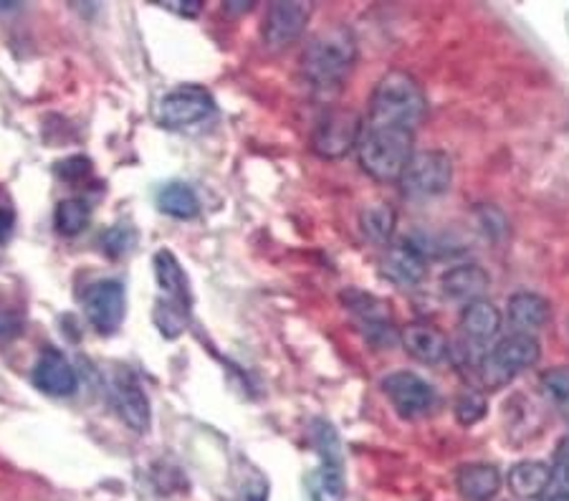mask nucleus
<instances>
[{
	"label": "nucleus",
	"mask_w": 569,
	"mask_h": 501,
	"mask_svg": "<svg viewBox=\"0 0 569 501\" xmlns=\"http://www.w3.org/2000/svg\"><path fill=\"white\" fill-rule=\"evenodd\" d=\"M549 499L569 501V453L559 455L552 467V479H549Z\"/></svg>",
	"instance_id": "obj_28"
},
{
	"label": "nucleus",
	"mask_w": 569,
	"mask_h": 501,
	"mask_svg": "<svg viewBox=\"0 0 569 501\" xmlns=\"http://www.w3.org/2000/svg\"><path fill=\"white\" fill-rule=\"evenodd\" d=\"M412 142H416V132L365 122L362 137L357 142V160H360L367 176H372L375 180L400 182L408 162L416 154Z\"/></svg>",
	"instance_id": "obj_3"
},
{
	"label": "nucleus",
	"mask_w": 569,
	"mask_h": 501,
	"mask_svg": "<svg viewBox=\"0 0 569 501\" xmlns=\"http://www.w3.org/2000/svg\"><path fill=\"white\" fill-rule=\"evenodd\" d=\"M385 395L390 398L392 408L398 410L402 418H418L426 415L430 408L436 405V390L428 380H423L416 372H392L382 380Z\"/></svg>",
	"instance_id": "obj_10"
},
{
	"label": "nucleus",
	"mask_w": 569,
	"mask_h": 501,
	"mask_svg": "<svg viewBox=\"0 0 569 501\" xmlns=\"http://www.w3.org/2000/svg\"><path fill=\"white\" fill-rule=\"evenodd\" d=\"M541 388H545V393L557 400V403L569 400V364L545 372V375H541Z\"/></svg>",
	"instance_id": "obj_26"
},
{
	"label": "nucleus",
	"mask_w": 569,
	"mask_h": 501,
	"mask_svg": "<svg viewBox=\"0 0 569 501\" xmlns=\"http://www.w3.org/2000/svg\"><path fill=\"white\" fill-rule=\"evenodd\" d=\"M362 130V117L352 109H329L311 132V150L325 160H339L357 150Z\"/></svg>",
	"instance_id": "obj_6"
},
{
	"label": "nucleus",
	"mask_w": 569,
	"mask_h": 501,
	"mask_svg": "<svg viewBox=\"0 0 569 501\" xmlns=\"http://www.w3.org/2000/svg\"><path fill=\"white\" fill-rule=\"evenodd\" d=\"M13 228H16V213L8 206H0V246L11 239Z\"/></svg>",
	"instance_id": "obj_32"
},
{
	"label": "nucleus",
	"mask_w": 569,
	"mask_h": 501,
	"mask_svg": "<svg viewBox=\"0 0 569 501\" xmlns=\"http://www.w3.org/2000/svg\"><path fill=\"white\" fill-rule=\"evenodd\" d=\"M461 327L468 340L486 342L491 337H497L501 330V312L499 307L489 302V299H479V302L466 304L461 314Z\"/></svg>",
	"instance_id": "obj_21"
},
{
	"label": "nucleus",
	"mask_w": 569,
	"mask_h": 501,
	"mask_svg": "<svg viewBox=\"0 0 569 501\" xmlns=\"http://www.w3.org/2000/svg\"><path fill=\"white\" fill-rule=\"evenodd\" d=\"M89 170H91V166H89L87 158H69L67 162H61L59 176L67 178V180H79V178L89 176Z\"/></svg>",
	"instance_id": "obj_30"
},
{
	"label": "nucleus",
	"mask_w": 569,
	"mask_h": 501,
	"mask_svg": "<svg viewBox=\"0 0 569 501\" xmlns=\"http://www.w3.org/2000/svg\"><path fill=\"white\" fill-rule=\"evenodd\" d=\"M112 395L117 413L137 433H144L152 423L150 398H147L142 382L130 370H119L112 382Z\"/></svg>",
	"instance_id": "obj_13"
},
{
	"label": "nucleus",
	"mask_w": 569,
	"mask_h": 501,
	"mask_svg": "<svg viewBox=\"0 0 569 501\" xmlns=\"http://www.w3.org/2000/svg\"><path fill=\"white\" fill-rule=\"evenodd\" d=\"M168 8L186 18H196L200 11H203V3H200V0H170Z\"/></svg>",
	"instance_id": "obj_31"
},
{
	"label": "nucleus",
	"mask_w": 569,
	"mask_h": 501,
	"mask_svg": "<svg viewBox=\"0 0 569 501\" xmlns=\"http://www.w3.org/2000/svg\"><path fill=\"white\" fill-rule=\"evenodd\" d=\"M489 284H491L489 273H486L479 263H463V267L448 269L443 273V281H440L443 294L448 299H453V302H463V304L483 299Z\"/></svg>",
	"instance_id": "obj_17"
},
{
	"label": "nucleus",
	"mask_w": 569,
	"mask_h": 501,
	"mask_svg": "<svg viewBox=\"0 0 569 501\" xmlns=\"http://www.w3.org/2000/svg\"><path fill=\"white\" fill-rule=\"evenodd\" d=\"M216 114V99L206 87L186 84L168 91L158 104V122L164 130H190Z\"/></svg>",
	"instance_id": "obj_5"
},
{
	"label": "nucleus",
	"mask_w": 569,
	"mask_h": 501,
	"mask_svg": "<svg viewBox=\"0 0 569 501\" xmlns=\"http://www.w3.org/2000/svg\"><path fill=\"white\" fill-rule=\"evenodd\" d=\"M400 342L410 358L426 364H438L451 354V342L448 337L433 324L426 322H412L400 334Z\"/></svg>",
	"instance_id": "obj_15"
},
{
	"label": "nucleus",
	"mask_w": 569,
	"mask_h": 501,
	"mask_svg": "<svg viewBox=\"0 0 569 501\" xmlns=\"http://www.w3.org/2000/svg\"><path fill=\"white\" fill-rule=\"evenodd\" d=\"M549 479H552V467L545 461H521L509 471V489L519 499H537L547 494Z\"/></svg>",
	"instance_id": "obj_20"
},
{
	"label": "nucleus",
	"mask_w": 569,
	"mask_h": 501,
	"mask_svg": "<svg viewBox=\"0 0 569 501\" xmlns=\"http://www.w3.org/2000/svg\"><path fill=\"white\" fill-rule=\"evenodd\" d=\"M311 16L309 3H271L263 18V41L271 51H283L297 43Z\"/></svg>",
	"instance_id": "obj_11"
},
{
	"label": "nucleus",
	"mask_w": 569,
	"mask_h": 501,
	"mask_svg": "<svg viewBox=\"0 0 569 501\" xmlns=\"http://www.w3.org/2000/svg\"><path fill=\"white\" fill-rule=\"evenodd\" d=\"M84 314L89 319V324L94 327L99 334H114L119 327L124 322V312H127V297H124V287L114 279H102L89 284L84 297Z\"/></svg>",
	"instance_id": "obj_9"
},
{
	"label": "nucleus",
	"mask_w": 569,
	"mask_h": 501,
	"mask_svg": "<svg viewBox=\"0 0 569 501\" xmlns=\"http://www.w3.org/2000/svg\"><path fill=\"white\" fill-rule=\"evenodd\" d=\"M395 226H398V216H395L388 203H372L360 213V228L365 239H370L372 243H390Z\"/></svg>",
	"instance_id": "obj_23"
},
{
	"label": "nucleus",
	"mask_w": 569,
	"mask_h": 501,
	"mask_svg": "<svg viewBox=\"0 0 569 501\" xmlns=\"http://www.w3.org/2000/svg\"><path fill=\"white\" fill-rule=\"evenodd\" d=\"M453 182V160L440 150H423L412 154L400 186L410 198H436L443 196Z\"/></svg>",
	"instance_id": "obj_7"
},
{
	"label": "nucleus",
	"mask_w": 569,
	"mask_h": 501,
	"mask_svg": "<svg viewBox=\"0 0 569 501\" xmlns=\"http://www.w3.org/2000/svg\"><path fill=\"white\" fill-rule=\"evenodd\" d=\"M382 273L400 289H412L426 279L428 261L420 246L412 241L392 243L382 259Z\"/></svg>",
	"instance_id": "obj_14"
},
{
	"label": "nucleus",
	"mask_w": 569,
	"mask_h": 501,
	"mask_svg": "<svg viewBox=\"0 0 569 501\" xmlns=\"http://www.w3.org/2000/svg\"><path fill=\"white\" fill-rule=\"evenodd\" d=\"M357 61V39L347 26H332V29L319 31L307 43L305 57H301V71L315 89L329 91L342 87L350 77Z\"/></svg>",
	"instance_id": "obj_2"
},
{
	"label": "nucleus",
	"mask_w": 569,
	"mask_h": 501,
	"mask_svg": "<svg viewBox=\"0 0 569 501\" xmlns=\"http://www.w3.org/2000/svg\"><path fill=\"white\" fill-rule=\"evenodd\" d=\"M315 443L321 453V467L309 481L311 501H342L345 499V471L342 451L335 428L319 421L315 425Z\"/></svg>",
	"instance_id": "obj_8"
},
{
	"label": "nucleus",
	"mask_w": 569,
	"mask_h": 501,
	"mask_svg": "<svg viewBox=\"0 0 569 501\" xmlns=\"http://www.w3.org/2000/svg\"><path fill=\"white\" fill-rule=\"evenodd\" d=\"M486 415V398L476 390H466V393L458 395L456 400V418L461 425H473L479 423Z\"/></svg>",
	"instance_id": "obj_25"
},
{
	"label": "nucleus",
	"mask_w": 569,
	"mask_h": 501,
	"mask_svg": "<svg viewBox=\"0 0 569 501\" xmlns=\"http://www.w3.org/2000/svg\"><path fill=\"white\" fill-rule=\"evenodd\" d=\"M228 8H231V11H251L253 3H241V0H233V3H228Z\"/></svg>",
	"instance_id": "obj_33"
},
{
	"label": "nucleus",
	"mask_w": 569,
	"mask_h": 501,
	"mask_svg": "<svg viewBox=\"0 0 569 501\" xmlns=\"http://www.w3.org/2000/svg\"><path fill=\"white\" fill-rule=\"evenodd\" d=\"M21 332H23L21 317H16L11 312H0V344H8L11 340H16Z\"/></svg>",
	"instance_id": "obj_29"
},
{
	"label": "nucleus",
	"mask_w": 569,
	"mask_h": 501,
	"mask_svg": "<svg viewBox=\"0 0 569 501\" xmlns=\"http://www.w3.org/2000/svg\"><path fill=\"white\" fill-rule=\"evenodd\" d=\"M539 358H541V348L537 337L513 332L509 337H503L497 348L486 354L479 368V375L486 388L497 390L503 385V382H509L513 375H517V372L535 368Z\"/></svg>",
	"instance_id": "obj_4"
},
{
	"label": "nucleus",
	"mask_w": 569,
	"mask_h": 501,
	"mask_svg": "<svg viewBox=\"0 0 569 501\" xmlns=\"http://www.w3.org/2000/svg\"><path fill=\"white\" fill-rule=\"evenodd\" d=\"M132 243H134V233L130 226H112L102 236V249L109 253V257H122V253L132 249Z\"/></svg>",
	"instance_id": "obj_27"
},
{
	"label": "nucleus",
	"mask_w": 569,
	"mask_h": 501,
	"mask_svg": "<svg viewBox=\"0 0 569 501\" xmlns=\"http://www.w3.org/2000/svg\"><path fill=\"white\" fill-rule=\"evenodd\" d=\"M158 208L164 216L178 218V221H190L200 211V200L188 182L176 180L158 190Z\"/></svg>",
	"instance_id": "obj_22"
},
{
	"label": "nucleus",
	"mask_w": 569,
	"mask_h": 501,
	"mask_svg": "<svg viewBox=\"0 0 569 501\" xmlns=\"http://www.w3.org/2000/svg\"><path fill=\"white\" fill-rule=\"evenodd\" d=\"M549 317H552V307L535 291H517L509 299V322L513 332L537 334L539 330H545Z\"/></svg>",
	"instance_id": "obj_18"
},
{
	"label": "nucleus",
	"mask_w": 569,
	"mask_h": 501,
	"mask_svg": "<svg viewBox=\"0 0 569 501\" xmlns=\"http://www.w3.org/2000/svg\"><path fill=\"white\" fill-rule=\"evenodd\" d=\"M91 221V208L87 200L81 198H69L61 200L57 206V213H53V223H57V231L61 236H79Z\"/></svg>",
	"instance_id": "obj_24"
},
{
	"label": "nucleus",
	"mask_w": 569,
	"mask_h": 501,
	"mask_svg": "<svg viewBox=\"0 0 569 501\" xmlns=\"http://www.w3.org/2000/svg\"><path fill=\"white\" fill-rule=\"evenodd\" d=\"M428 97L420 81L402 69L385 74L370 99V117L367 124L395 127V130L416 132L426 120Z\"/></svg>",
	"instance_id": "obj_1"
},
{
	"label": "nucleus",
	"mask_w": 569,
	"mask_h": 501,
	"mask_svg": "<svg viewBox=\"0 0 569 501\" xmlns=\"http://www.w3.org/2000/svg\"><path fill=\"white\" fill-rule=\"evenodd\" d=\"M152 267H154V279H158L162 302L190 307V281H188L186 269L180 267L176 253L170 249H160L154 253Z\"/></svg>",
	"instance_id": "obj_16"
},
{
	"label": "nucleus",
	"mask_w": 569,
	"mask_h": 501,
	"mask_svg": "<svg viewBox=\"0 0 569 501\" xmlns=\"http://www.w3.org/2000/svg\"><path fill=\"white\" fill-rule=\"evenodd\" d=\"M33 385L46 395L69 398L79 390V372L69 362L67 354L57 348H46L33 368Z\"/></svg>",
	"instance_id": "obj_12"
},
{
	"label": "nucleus",
	"mask_w": 569,
	"mask_h": 501,
	"mask_svg": "<svg viewBox=\"0 0 569 501\" xmlns=\"http://www.w3.org/2000/svg\"><path fill=\"white\" fill-rule=\"evenodd\" d=\"M456 487L468 501H491L501 489V473L491 463H466L458 471Z\"/></svg>",
	"instance_id": "obj_19"
}]
</instances>
